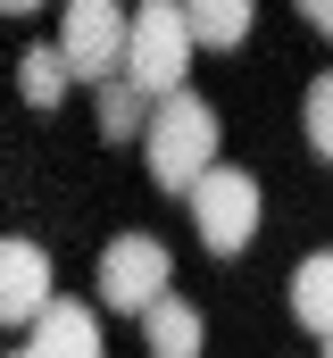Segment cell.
Instances as JSON below:
<instances>
[{
	"mask_svg": "<svg viewBox=\"0 0 333 358\" xmlns=\"http://www.w3.org/2000/svg\"><path fill=\"white\" fill-rule=\"evenodd\" d=\"M142 334H150V358H200V342H208L200 308H192V300H175V292H166L159 308H142Z\"/></svg>",
	"mask_w": 333,
	"mask_h": 358,
	"instance_id": "obj_8",
	"label": "cell"
},
{
	"mask_svg": "<svg viewBox=\"0 0 333 358\" xmlns=\"http://www.w3.org/2000/svg\"><path fill=\"white\" fill-rule=\"evenodd\" d=\"M300 125H309V150L333 167V76H317V84H309V100H300Z\"/></svg>",
	"mask_w": 333,
	"mask_h": 358,
	"instance_id": "obj_13",
	"label": "cell"
},
{
	"mask_svg": "<svg viewBox=\"0 0 333 358\" xmlns=\"http://www.w3.org/2000/svg\"><path fill=\"white\" fill-rule=\"evenodd\" d=\"M175 8H183L192 50H234L250 34V0H175Z\"/></svg>",
	"mask_w": 333,
	"mask_h": 358,
	"instance_id": "obj_9",
	"label": "cell"
},
{
	"mask_svg": "<svg viewBox=\"0 0 333 358\" xmlns=\"http://www.w3.org/2000/svg\"><path fill=\"white\" fill-rule=\"evenodd\" d=\"M325 358H333V334H325Z\"/></svg>",
	"mask_w": 333,
	"mask_h": 358,
	"instance_id": "obj_17",
	"label": "cell"
},
{
	"mask_svg": "<svg viewBox=\"0 0 333 358\" xmlns=\"http://www.w3.org/2000/svg\"><path fill=\"white\" fill-rule=\"evenodd\" d=\"M142 8H175V0H142Z\"/></svg>",
	"mask_w": 333,
	"mask_h": 358,
	"instance_id": "obj_16",
	"label": "cell"
},
{
	"mask_svg": "<svg viewBox=\"0 0 333 358\" xmlns=\"http://www.w3.org/2000/svg\"><path fill=\"white\" fill-rule=\"evenodd\" d=\"M34 8H50V0H0V17H34Z\"/></svg>",
	"mask_w": 333,
	"mask_h": 358,
	"instance_id": "obj_15",
	"label": "cell"
},
{
	"mask_svg": "<svg viewBox=\"0 0 333 358\" xmlns=\"http://www.w3.org/2000/svg\"><path fill=\"white\" fill-rule=\"evenodd\" d=\"M217 108L200 100V92H166L159 108H150V125H142V159H150V183L159 192H192V183L217 167Z\"/></svg>",
	"mask_w": 333,
	"mask_h": 358,
	"instance_id": "obj_1",
	"label": "cell"
},
{
	"mask_svg": "<svg viewBox=\"0 0 333 358\" xmlns=\"http://www.w3.org/2000/svg\"><path fill=\"white\" fill-rule=\"evenodd\" d=\"M50 308V250L8 234L0 242V325H34Z\"/></svg>",
	"mask_w": 333,
	"mask_h": 358,
	"instance_id": "obj_6",
	"label": "cell"
},
{
	"mask_svg": "<svg viewBox=\"0 0 333 358\" xmlns=\"http://www.w3.org/2000/svg\"><path fill=\"white\" fill-rule=\"evenodd\" d=\"M192 76V34H183V8H134L125 25V59H117V84H134L142 100H166Z\"/></svg>",
	"mask_w": 333,
	"mask_h": 358,
	"instance_id": "obj_2",
	"label": "cell"
},
{
	"mask_svg": "<svg viewBox=\"0 0 333 358\" xmlns=\"http://www.w3.org/2000/svg\"><path fill=\"white\" fill-rule=\"evenodd\" d=\"M25 358H100V317H92L83 300H50V308L34 317Z\"/></svg>",
	"mask_w": 333,
	"mask_h": 358,
	"instance_id": "obj_7",
	"label": "cell"
},
{
	"mask_svg": "<svg viewBox=\"0 0 333 358\" xmlns=\"http://www.w3.org/2000/svg\"><path fill=\"white\" fill-rule=\"evenodd\" d=\"M17 92H25L34 108H59V100H67V59H59L50 42H34V50L17 59Z\"/></svg>",
	"mask_w": 333,
	"mask_h": 358,
	"instance_id": "obj_11",
	"label": "cell"
},
{
	"mask_svg": "<svg viewBox=\"0 0 333 358\" xmlns=\"http://www.w3.org/2000/svg\"><path fill=\"white\" fill-rule=\"evenodd\" d=\"M125 0H67L59 8V59H67V84H108L117 59H125Z\"/></svg>",
	"mask_w": 333,
	"mask_h": 358,
	"instance_id": "obj_4",
	"label": "cell"
},
{
	"mask_svg": "<svg viewBox=\"0 0 333 358\" xmlns=\"http://www.w3.org/2000/svg\"><path fill=\"white\" fill-rule=\"evenodd\" d=\"M192 200V225H200V250H217V259H242L250 234H258V176L250 167H208V176L183 192Z\"/></svg>",
	"mask_w": 333,
	"mask_h": 358,
	"instance_id": "obj_3",
	"label": "cell"
},
{
	"mask_svg": "<svg viewBox=\"0 0 333 358\" xmlns=\"http://www.w3.org/2000/svg\"><path fill=\"white\" fill-rule=\"evenodd\" d=\"M292 317H300L317 342L333 334V250H317V259L292 267Z\"/></svg>",
	"mask_w": 333,
	"mask_h": 358,
	"instance_id": "obj_10",
	"label": "cell"
},
{
	"mask_svg": "<svg viewBox=\"0 0 333 358\" xmlns=\"http://www.w3.org/2000/svg\"><path fill=\"white\" fill-rule=\"evenodd\" d=\"M300 17H309L317 34H333V0H300Z\"/></svg>",
	"mask_w": 333,
	"mask_h": 358,
	"instance_id": "obj_14",
	"label": "cell"
},
{
	"mask_svg": "<svg viewBox=\"0 0 333 358\" xmlns=\"http://www.w3.org/2000/svg\"><path fill=\"white\" fill-rule=\"evenodd\" d=\"M134 125H142V92L134 84H100V142H134Z\"/></svg>",
	"mask_w": 333,
	"mask_h": 358,
	"instance_id": "obj_12",
	"label": "cell"
},
{
	"mask_svg": "<svg viewBox=\"0 0 333 358\" xmlns=\"http://www.w3.org/2000/svg\"><path fill=\"white\" fill-rule=\"evenodd\" d=\"M166 275H175V259H166L159 234H117V242L100 250V308H117V317L159 308V300H166Z\"/></svg>",
	"mask_w": 333,
	"mask_h": 358,
	"instance_id": "obj_5",
	"label": "cell"
}]
</instances>
